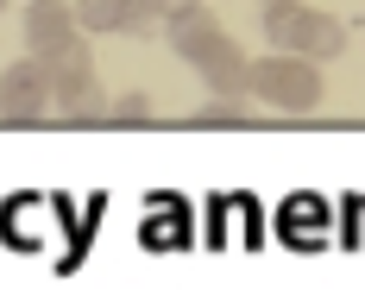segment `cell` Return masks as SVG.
<instances>
[{
    "mask_svg": "<svg viewBox=\"0 0 365 302\" xmlns=\"http://www.w3.org/2000/svg\"><path fill=\"white\" fill-rule=\"evenodd\" d=\"M246 95H258L277 113H315L322 95H328V82H322V63H309L296 51H271V57L246 63Z\"/></svg>",
    "mask_w": 365,
    "mask_h": 302,
    "instance_id": "obj_1",
    "label": "cell"
},
{
    "mask_svg": "<svg viewBox=\"0 0 365 302\" xmlns=\"http://www.w3.org/2000/svg\"><path fill=\"white\" fill-rule=\"evenodd\" d=\"M264 44L296 51V57H309V63H328V57L346 51V26H340L334 13H315V6L277 0V6H264Z\"/></svg>",
    "mask_w": 365,
    "mask_h": 302,
    "instance_id": "obj_2",
    "label": "cell"
},
{
    "mask_svg": "<svg viewBox=\"0 0 365 302\" xmlns=\"http://www.w3.org/2000/svg\"><path fill=\"white\" fill-rule=\"evenodd\" d=\"M44 76H51V108H57V120H70V126H95L101 120V82H95V57H88V44L76 38L63 57H51L44 63Z\"/></svg>",
    "mask_w": 365,
    "mask_h": 302,
    "instance_id": "obj_3",
    "label": "cell"
},
{
    "mask_svg": "<svg viewBox=\"0 0 365 302\" xmlns=\"http://www.w3.org/2000/svg\"><path fill=\"white\" fill-rule=\"evenodd\" d=\"M51 113V76L38 57H19L0 70V120L6 126H38Z\"/></svg>",
    "mask_w": 365,
    "mask_h": 302,
    "instance_id": "obj_4",
    "label": "cell"
},
{
    "mask_svg": "<svg viewBox=\"0 0 365 302\" xmlns=\"http://www.w3.org/2000/svg\"><path fill=\"white\" fill-rule=\"evenodd\" d=\"M164 26H170V51H177L189 70H208V63H220L227 51H240L233 38L220 32L215 13H202V0H195L189 13H177V19H164Z\"/></svg>",
    "mask_w": 365,
    "mask_h": 302,
    "instance_id": "obj_5",
    "label": "cell"
},
{
    "mask_svg": "<svg viewBox=\"0 0 365 302\" xmlns=\"http://www.w3.org/2000/svg\"><path fill=\"white\" fill-rule=\"evenodd\" d=\"M76 38H82V32H76V13L63 6V0H32V6H26V44H32L38 63L63 57Z\"/></svg>",
    "mask_w": 365,
    "mask_h": 302,
    "instance_id": "obj_6",
    "label": "cell"
},
{
    "mask_svg": "<svg viewBox=\"0 0 365 302\" xmlns=\"http://www.w3.org/2000/svg\"><path fill=\"white\" fill-rule=\"evenodd\" d=\"M151 120H158V108H151L145 88H126L120 101H108V108H101V126H151Z\"/></svg>",
    "mask_w": 365,
    "mask_h": 302,
    "instance_id": "obj_7",
    "label": "cell"
},
{
    "mask_svg": "<svg viewBox=\"0 0 365 302\" xmlns=\"http://www.w3.org/2000/svg\"><path fill=\"white\" fill-rule=\"evenodd\" d=\"M189 126H208V132H220V126H246V95H215V101H202V108L189 113Z\"/></svg>",
    "mask_w": 365,
    "mask_h": 302,
    "instance_id": "obj_8",
    "label": "cell"
},
{
    "mask_svg": "<svg viewBox=\"0 0 365 302\" xmlns=\"http://www.w3.org/2000/svg\"><path fill=\"white\" fill-rule=\"evenodd\" d=\"M202 82H208V95H246V57H240V51H227L220 63L202 70Z\"/></svg>",
    "mask_w": 365,
    "mask_h": 302,
    "instance_id": "obj_9",
    "label": "cell"
},
{
    "mask_svg": "<svg viewBox=\"0 0 365 302\" xmlns=\"http://www.w3.org/2000/svg\"><path fill=\"white\" fill-rule=\"evenodd\" d=\"M76 32H113L120 26V0H76Z\"/></svg>",
    "mask_w": 365,
    "mask_h": 302,
    "instance_id": "obj_10",
    "label": "cell"
},
{
    "mask_svg": "<svg viewBox=\"0 0 365 302\" xmlns=\"http://www.w3.org/2000/svg\"><path fill=\"white\" fill-rule=\"evenodd\" d=\"M158 26H164V19H158V6H151V0H120V26H113V32L151 38V32H158Z\"/></svg>",
    "mask_w": 365,
    "mask_h": 302,
    "instance_id": "obj_11",
    "label": "cell"
},
{
    "mask_svg": "<svg viewBox=\"0 0 365 302\" xmlns=\"http://www.w3.org/2000/svg\"><path fill=\"white\" fill-rule=\"evenodd\" d=\"M151 6H158V19H177V13H189L195 0H151Z\"/></svg>",
    "mask_w": 365,
    "mask_h": 302,
    "instance_id": "obj_12",
    "label": "cell"
},
{
    "mask_svg": "<svg viewBox=\"0 0 365 302\" xmlns=\"http://www.w3.org/2000/svg\"><path fill=\"white\" fill-rule=\"evenodd\" d=\"M264 6H277V0H264Z\"/></svg>",
    "mask_w": 365,
    "mask_h": 302,
    "instance_id": "obj_13",
    "label": "cell"
},
{
    "mask_svg": "<svg viewBox=\"0 0 365 302\" xmlns=\"http://www.w3.org/2000/svg\"><path fill=\"white\" fill-rule=\"evenodd\" d=\"M0 6H6V0H0Z\"/></svg>",
    "mask_w": 365,
    "mask_h": 302,
    "instance_id": "obj_14",
    "label": "cell"
}]
</instances>
